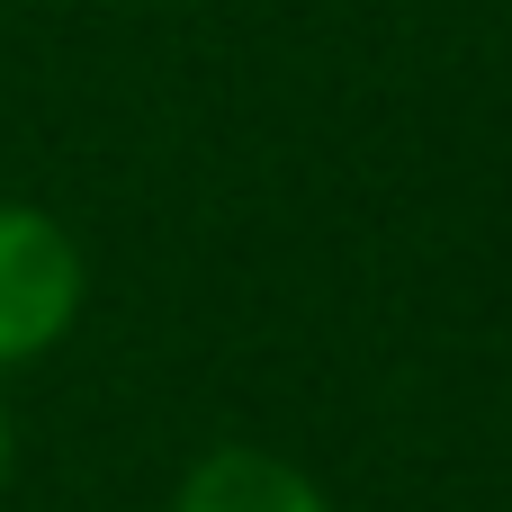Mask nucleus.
I'll use <instances>...</instances> for the list:
<instances>
[{
  "label": "nucleus",
  "mask_w": 512,
  "mask_h": 512,
  "mask_svg": "<svg viewBox=\"0 0 512 512\" xmlns=\"http://www.w3.org/2000/svg\"><path fill=\"white\" fill-rule=\"evenodd\" d=\"M81 297H90L81 243L45 207L0 198V378L27 369V360H45L81 324Z\"/></svg>",
  "instance_id": "obj_1"
},
{
  "label": "nucleus",
  "mask_w": 512,
  "mask_h": 512,
  "mask_svg": "<svg viewBox=\"0 0 512 512\" xmlns=\"http://www.w3.org/2000/svg\"><path fill=\"white\" fill-rule=\"evenodd\" d=\"M171 512H333V504H324V486H315L297 459L252 450V441H225V450H207V459L180 477Z\"/></svg>",
  "instance_id": "obj_2"
},
{
  "label": "nucleus",
  "mask_w": 512,
  "mask_h": 512,
  "mask_svg": "<svg viewBox=\"0 0 512 512\" xmlns=\"http://www.w3.org/2000/svg\"><path fill=\"white\" fill-rule=\"evenodd\" d=\"M0 486H9V405H0Z\"/></svg>",
  "instance_id": "obj_3"
}]
</instances>
